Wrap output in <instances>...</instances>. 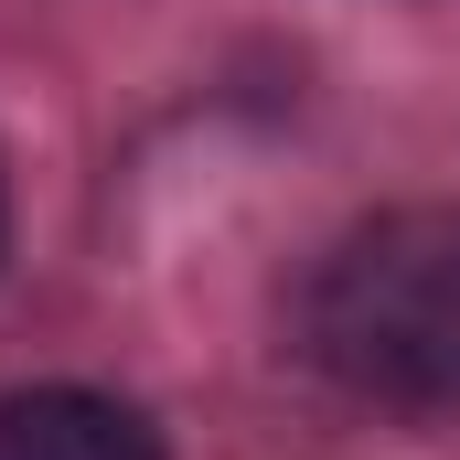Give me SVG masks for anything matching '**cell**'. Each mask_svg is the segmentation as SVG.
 I'll use <instances>...</instances> for the list:
<instances>
[{
	"mask_svg": "<svg viewBox=\"0 0 460 460\" xmlns=\"http://www.w3.org/2000/svg\"><path fill=\"white\" fill-rule=\"evenodd\" d=\"M300 353L364 407H460V204L353 226L300 289Z\"/></svg>",
	"mask_w": 460,
	"mask_h": 460,
	"instance_id": "6da1fadb",
	"label": "cell"
},
{
	"mask_svg": "<svg viewBox=\"0 0 460 460\" xmlns=\"http://www.w3.org/2000/svg\"><path fill=\"white\" fill-rule=\"evenodd\" d=\"M0 460H161V429L97 385H22L0 396Z\"/></svg>",
	"mask_w": 460,
	"mask_h": 460,
	"instance_id": "7a4b0ae2",
	"label": "cell"
},
{
	"mask_svg": "<svg viewBox=\"0 0 460 460\" xmlns=\"http://www.w3.org/2000/svg\"><path fill=\"white\" fill-rule=\"evenodd\" d=\"M0 235H11V193H0Z\"/></svg>",
	"mask_w": 460,
	"mask_h": 460,
	"instance_id": "3957f363",
	"label": "cell"
}]
</instances>
